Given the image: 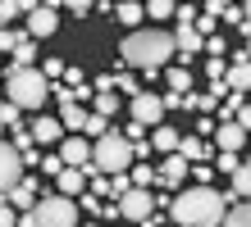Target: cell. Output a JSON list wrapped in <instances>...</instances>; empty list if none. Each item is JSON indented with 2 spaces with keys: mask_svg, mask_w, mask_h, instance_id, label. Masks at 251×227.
Masks as SVG:
<instances>
[{
  "mask_svg": "<svg viewBox=\"0 0 251 227\" xmlns=\"http://www.w3.org/2000/svg\"><path fill=\"white\" fill-rule=\"evenodd\" d=\"M228 200L233 195H219L215 186H187L183 195L169 200V218H174V227H215L233 209Z\"/></svg>",
  "mask_w": 251,
  "mask_h": 227,
  "instance_id": "obj_1",
  "label": "cell"
},
{
  "mask_svg": "<svg viewBox=\"0 0 251 227\" xmlns=\"http://www.w3.org/2000/svg\"><path fill=\"white\" fill-rule=\"evenodd\" d=\"M119 55L128 59L132 68H146V73L155 78V73L169 64V55H178V50H174V37H169V32H155V27H137V32H128V37H124Z\"/></svg>",
  "mask_w": 251,
  "mask_h": 227,
  "instance_id": "obj_2",
  "label": "cell"
},
{
  "mask_svg": "<svg viewBox=\"0 0 251 227\" xmlns=\"http://www.w3.org/2000/svg\"><path fill=\"white\" fill-rule=\"evenodd\" d=\"M5 100L14 104V109H41V104L50 100V82L41 68H9L5 78Z\"/></svg>",
  "mask_w": 251,
  "mask_h": 227,
  "instance_id": "obj_3",
  "label": "cell"
},
{
  "mask_svg": "<svg viewBox=\"0 0 251 227\" xmlns=\"http://www.w3.org/2000/svg\"><path fill=\"white\" fill-rule=\"evenodd\" d=\"M132 168V145L124 141V132H105L100 141L92 145V168L87 173H110V177H119Z\"/></svg>",
  "mask_w": 251,
  "mask_h": 227,
  "instance_id": "obj_4",
  "label": "cell"
},
{
  "mask_svg": "<svg viewBox=\"0 0 251 227\" xmlns=\"http://www.w3.org/2000/svg\"><path fill=\"white\" fill-rule=\"evenodd\" d=\"M32 218L37 227H78V205L64 200V195H46V200H37Z\"/></svg>",
  "mask_w": 251,
  "mask_h": 227,
  "instance_id": "obj_5",
  "label": "cell"
},
{
  "mask_svg": "<svg viewBox=\"0 0 251 227\" xmlns=\"http://www.w3.org/2000/svg\"><path fill=\"white\" fill-rule=\"evenodd\" d=\"M119 209L124 218H132V223H151V214H155V200H151V191H142V186H128L124 195H119Z\"/></svg>",
  "mask_w": 251,
  "mask_h": 227,
  "instance_id": "obj_6",
  "label": "cell"
},
{
  "mask_svg": "<svg viewBox=\"0 0 251 227\" xmlns=\"http://www.w3.org/2000/svg\"><path fill=\"white\" fill-rule=\"evenodd\" d=\"M160 118H165V100L151 96V91H137V96H132V123L160 127Z\"/></svg>",
  "mask_w": 251,
  "mask_h": 227,
  "instance_id": "obj_7",
  "label": "cell"
},
{
  "mask_svg": "<svg viewBox=\"0 0 251 227\" xmlns=\"http://www.w3.org/2000/svg\"><path fill=\"white\" fill-rule=\"evenodd\" d=\"M19 182H23V155H19L9 141H0V195L14 191Z\"/></svg>",
  "mask_w": 251,
  "mask_h": 227,
  "instance_id": "obj_8",
  "label": "cell"
},
{
  "mask_svg": "<svg viewBox=\"0 0 251 227\" xmlns=\"http://www.w3.org/2000/svg\"><path fill=\"white\" fill-rule=\"evenodd\" d=\"M60 27V9L55 5H32L27 9V37H55Z\"/></svg>",
  "mask_w": 251,
  "mask_h": 227,
  "instance_id": "obj_9",
  "label": "cell"
},
{
  "mask_svg": "<svg viewBox=\"0 0 251 227\" xmlns=\"http://www.w3.org/2000/svg\"><path fill=\"white\" fill-rule=\"evenodd\" d=\"M60 159H64V168L87 173V168H92V145H87L82 136H69V141L60 145Z\"/></svg>",
  "mask_w": 251,
  "mask_h": 227,
  "instance_id": "obj_10",
  "label": "cell"
},
{
  "mask_svg": "<svg viewBox=\"0 0 251 227\" xmlns=\"http://www.w3.org/2000/svg\"><path fill=\"white\" fill-rule=\"evenodd\" d=\"M224 86L228 91H251V59H247V50L242 55H233V64H228V73H224Z\"/></svg>",
  "mask_w": 251,
  "mask_h": 227,
  "instance_id": "obj_11",
  "label": "cell"
},
{
  "mask_svg": "<svg viewBox=\"0 0 251 227\" xmlns=\"http://www.w3.org/2000/svg\"><path fill=\"white\" fill-rule=\"evenodd\" d=\"M27 132H32V141L37 145H55V141H64V127H60V118H50V114H41L27 123Z\"/></svg>",
  "mask_w": 251,
  "mask_h": 227,
  "instance_id": "obj_12",
  "label": "cell"
},
{
  "mask_svg": "<svg viewBox=\"0 0 251 227\" xmlns=\"http://www.w3.org/2000/svg\"><path fill=\"white\" fill-rule=\"evenodd\" d=\"M215 136H219V150H224V155H238V150L251 141V136H247L238 123H219V127H215Z\"/></svg>",
  "mask_w": 251,
  "mask_h": 227,
  "instance_id": "obj_13",
  "label": "cell"
},
{
  "mask_svg": "<svg viewBox=\"0 0 251 227\" xmlns=\"http://www.w3.org/2000/svg\"><path fill=\"white\" fill-rule=\"evenodd\" d=\"M174 50H178L183 59H192V55H201V50H205V41L197 37V27H192V23H178V37H174Z\"/></svg>",
  "mask_w": 251,
  "mask_h": 227,
  "instance_id": "obj_14",
  "label": "cell"
},
{
  "mask_svg": "<svg viewBox=\"0 0 251 227\" xmlns=\"http://www.w3.org/2000/svg\"><path fill=\"white\" fill-rule=\"evenodd\" d=\"M5 205L14 209V214H19V209H23V214H32V209H37V195H32V182H19V186H14V191H5Z\"/></svg>",
  "mask_w": 251,
  "mask_h": 227,
  "instance_id": "obj_15",
  "label": "cell"
},
{
  "mask_svg": "<svg viewBox=\"0 0 251 227\" xmlns=\"http://www.w3.org/2000/svg\"><path fill=\"white\" fill-rule=\"evenodd\" d=\"M55 186H60L55 195H64V200H69V195H82V191H87V173H78V168H64L60 177H55Z\"/></svg>",
  "mask_w": 251,
  "mask_h": 227,
  "instance_id": "obj_16",
  "label": "cell"
},
{
  "mask_svg": "<svg viewBox=\"0 0 251 227\" xmlns=\"http://www.w3.org/2000/svg\"><path fill=\"white\" fill-rule=\"evenodd\" d=\"M174 155H183L187 164H205V159H210V145H205L201 136H183V141H178V150H174Z\"/></svg>",
  "mask_w": 251,
  "mask_h": 227,
  "instance_id": "obj_17",
  "label": "cell"
},
{
  "mask_svg": "<svg viewBox=\"0 0 251 227\" xmlns=\"http://www.w3.org/2000/svg\"><path fill=\"white\" fill-rule=\"evenodd\" d=\"M187 168H192V164L183 155H169L165 164H160V182H165V186H178V182L187 177Z\"/></svg>",
  "mask_w": 251,
  "mask_h": 227,
  "instance_id": "obj_18",
  "label": "cell"
},
{
  "mask_svg": "<svg viewBox=\"0 0 251 227\" xmlns=\"http://www.w3.org/2000/svg\"><path fill=\"white\" fill-rule=\"evenodd\" d=\"M60 127H73V132L82 136V127H87V109H82V104H64V109H60Z\"/></svg>",
  "mask_w": 251,
  "mask_h": 227,
  "instance_id": "obj_19",
  "label": "cell"
},
{
  "mask_svg": "<svg viewBox=\"0 0 251 227\" xmlns=\"http://www.w3.org/2000/svg\"><path fill=\"white\" fill-rule=\"evenodd\" d=\"M178 141H183V136L174 132V127H155V132H151V145L165 150V155H174V150H178Z\"/></svg>",
  "mask_w": 251,
  "mask_h": 227,
  "instance_id": "obj_20",
  "label": "cell"
},
{
  "mask_svg": "<svg viewBox=\"0 0 251 227\" xmlns=\"http://www.w3.org/2000/svg\"><path fill=\"white\" fill-rule=\"evenodd\" d=\"M251 195V164H238V173H233V200H247Z\"/></svg>",
  "mask_w": 251,
  "mask_h": 227,
  "instance_id": "obj_21",
  "label": "cell"
},
{
  "mask_svg": "<svg viewBox=\"0 0 251 227\" xmlns=\"http://www.w3.org/2000/svg\"><path fill=\"white\" fill-rule=\"evenodd\" d=\"M192 91V73L187 68H169V96H187Z\"/></svg>",
  "mask_w": 251,
  "mask_h": 227,
  "instance_id": "obj_22",
  "label": "cell"
},
{
  "mask_svg": "<svg viewBox=\"0 0 251 227\" xmlns=\"http://www.w3.org/2000/svg\"><path fill=\"white\" fill-rule=\"evenodd\" d=\"M114 19H119L124 27H137L146 19V5H119V9H114Z\"/></svg>",
  "mask_w": 251,
  "mask_h": 227,
  "instance_id": "obj_23",
  "label": "cell"
},
{
  "mask_svg": "<svg viewBox=\"0 0 251 227\" xmlns=\"http://www.w3.org/2000/svg\"><path fill=\"white\" fill-rule=\"evenodd\" d=\"M96 114L114 118V114H119V96H114V91H96Z\"/></svg>",
  "mask_w": 251,
  "mask_h": 227,
  "instance_id": "obj_24",
  "label": "cell"
},
{
  "mask_svg": "<svg viewBox=\"0 0 251 227\" xmlns=\"http://www.w3.org/2000/svg\"><path fill=\"white\" fill-rule=\"evenodd\" d=\"M32 5H23V0H0V27H9V19H19V14H27Z\"/></svg>",
  "mask_w": 251,
  "mask_h": 227,
  "instance_id": "obj_25",
  "label": "cell"
},
{
  "mask_svg": "<svg viewBox=\"0 0 251 227\" xmlns=\"http://www.w3.org/2000/svg\"><path fill=\"white\" fill-rule=\"evenodd\" d=\"M224 227H251V205H233L224 214Z\"/></svg>",
  "mask_w": 251,
  "mask_h": 227,
  "instance_id": "obj_26",
  "label": "cell"
},
{
  "mask_svg": "<svg viewBox=\"0 0 251 227\" xmlns=\"http://www.w3.org/2000/svg\"><path fill=\"white\" fill-rule=\"evenodd\" d=\"M128 182H132V186H151V182H155V173H151V164H132V168H128Z\"/></svg>",
  "mask_w": 251,
  "mask_h": 227,
  "instance_id": "obj_27",
  "label": "cell"
},
{
  "mask_svg": "<svg viewBox=\"0 0 251 227\" xmlns=\"http://www.w3.org/2000/svg\"><path fill=\"white\" fill-rule=\"evenodd\" d=\"M32 59H37V45H32V37H27L19 50H14V68H32Z\"/></svg>",
  "mask_w": 251,
  "mask_h": 227,
  "instance_id": "obj_28",
  "label": "cell"
},
{
  "mask_svg": "<svg viewBox=\"0 0 251 227\" xmlns=\"http://www.w3.org/2000/svg\"><path fill=\"white\" fill-rule=\"evenodd\" d=\"M23 41H27L23 32H9V27H0V55H14V50H19Z\"/></svg>",
  "mask_w": 251,
  "mask_h": 227,
  "instance_id": "obj_29",
  "label": "cell"
},
{
  "mask_svg": "<svg viewBox=\"0 0 251 227\" xmlns=\"http://www.w3.org/2000/svg\"><path fill=\"white\" fill-rule=\"evenodd\" d=\"M219 104H224V109H219V114H224V123H233V118H238V109H242V96H238V91H228Z\"/></svg>",
  "mask_w": 251,
  "mask_h": 227,
  "instance_id": "obj_30",
  "label": "cell"
},
{
  "mask_svg": "<svg viewBox=\"0 0 251 227\" xmlns=\"http://www.w3.org/2000/svg\"><path fill=\"white\" fill-rule=\"evenodd\" d=\"M87 136H96V141H100V136H105L110 132V118H100V114H87V127H82Z\"/></svg>",
  "mask_w": 251,
  "mask_h": 227,
  "instance_id": "obj_31",
  "label": "cell"
},
{
  "mask_svg": "<svg viewBox=\"0 0 251 227\" xmlns=\"http://www.w3.org/2000/svg\"><path fill=\"white\" fill-rule=\"evenodd\" d=\"M146 14H151V19H169V14H178V5H169V0H151Z\"/></svg>",
  "mask_w": 251,
  "mask_h": 227,
  "instance_id": "obj_32",
  "label": "cell"
},
{
  "mask_svg": "<svg viewBox=\"0 0 251 227\" xmlns=\"http://www.w3.org/2000/svg\"><path fill=\"white\" fill-rule=\"evenodd\" d=\"M41 173L60 177V173H64V159H60V155H46V159H41Z\"/></svg>",
  "mask_w": 251,
  "mask_h": 227,
  "instance_id": "obj_33",
  "label": "cell"
},
{
  "mask_svg": "<svg viewBox=\"0 0 251 227\" xmlns=\"http://www.w3.org/2000/svg\"><path fill=\"white\" fill-rule=\"evenodd\" d=\"M215 168H224V173H238V155H224V150H219V159H215Z\"/></svg>",
  "mask_w": 251,
  "mask_h": 227,
  "instance_id": "obj_34",
  "label": "cell"
},
{
  "mask_svg": "<svg viewBox=\"0 0 251 227\" xmlns=\"http://www.w3.org/2000/svg\"><path fill=\"white\" fill-rule=\"evenodd\" d=\"M205 55H210V59L224 55V37H205Z\"/></svg>",
  "mask_w": 251,
  "mask_h": 227,
  "instance_id": "obj_35",
  "label": "cell"
},
{
  "mask_svg": "<svg viewBox=\"0 0 251 227\" xmlns=\"http://www.w3.org/2000/svg\"><path fill=\"white\" fill-rule=\"evenodd\" d=\"M41 73H46V82H55V78L64 73V64H60V59H46V64H41Z\"/></svg>",
  "mask_w": 251,
  "mask_h": 227,
  "instance_id": "obj_36",
  "label": "cell"
},
{
  "mask_svg": "<svg viewBox=\"0 0 251 227\" xmlns=\"http://www.w3.org/2000/svg\"><path fill=\"white\" fill-rule=\"evenodd\" d=\"M0 227H19V214H14L5 200H0Z\"/></svg>",
  "mask_w": 251,
  "mask_h": 227,
  "instance_id": "obj_37",
  "label": "cell"
},
{
  "mask_svg": "<svg viewBox=\"0 0 251 227\" xmlns=\"http://www.w3.org/2000/svg\"><path fill=\"white\" fill-rule=\"evenodd\" d=\"M128 186H132V182H128V173H119V177H114V182H110V195H114V200H119V195H124Z\"/></svg>",
  "mask_w": 251,
  "mask_h": 227,
  "instance_id": "obj_38",
  "label": "cell"
},
{
  "mask_svg": "<svg viewBox=\"0 0 251 227\" xmlns=\"http://www.w3.org/2000/svg\"><path fill=\"white\" fill-rule=\"evenodd\" d=\"M233 123H238L247 136H251V104H242V109H238V118H233Z\"/></svg>",
  "mask_w": 251,
  "mask_h": 227,
  "instance_id": "obj_39",
  "label": "cell"
},
{
  "mask_svg": "<svg viewBox=\"0 0 251 227\" xmlns=\"http://www.w3.org/2000/svg\"><path fill=\"white\" fill-rule=\"evenodd\" d=\"M82 209H87V214H100L105 205H100V195H92V191H87V195H82Z\"/></svg>",
  "mask_w": 251,
  "mask_h": 227,
  "instance_id": "obj_40",
  "label": "cell"
},
{
  "mask_svg": "<svg viewBox=\"0 0 251 227\" xmlns=\"http://www.w3.org/2000/svg\"><path fill=\"white\" fill-rule=\"evenodd\" d=\"M0 123H19V109H14V104L5 100V104H0Z\"/></svg>",
  "mask_w": 251,
  "mask_h": 227,
  "instance_id": "obj_41",
  "label": "cell"
},
{
  "mask_svg": "<svg viewBox=\"0 0 251 227\" xmlns=\"http://www.w3.org/2000/svg\"><path fill=\"white\" fill-rule=\"evenodd\" d=\"M205 73H210V78L219 82V78H224V73H228V68H224V59H210V64H205Z\"/></svg>",
  "mask_w": 251,
  "mask_h": 227,
  "instance_id": "obj_42",
  "label": "cell"
},
{
  "mask_svg": "<svg viewBox=\"0 0 251 227\" xmlns=\"http://www.w3.org/2000/svg\"><path fill=\"white\" fill-rule=\"evenodd\" d=\"M19 227H37V218H32V214H23V218H19Z\"/></svg>",
  "mask_w": 251,
  "mask_h": 227,
  "instance_id": "obj_43",
  "label": "cell"
},
{
  "mask_svg": "<svg viewBox=\"0 0 251 227\" xmlns=\"http://www.w3.org/2000/svg\"><path fill=\"white\" fill-rule=\"evenodd\" d=\"M242 23H247V27H251V5H242Z\"/></svg>",
  "mask_w": 251,
  "mask_h": 227,
  "instance_id": "obj_44",
  "label": "cell"
},
{
  "mask_svg": "<svg viewBox=\"0 0 251 227\" xmlns=\"http://www.w3.org/2000/svg\"><path fill=\"white\" fill-rule=\"evenodd\" d=\"M247 59H251V37H247Z\"/></svg>",
  "mask_w": 251,
  "mask_h": 227,
  "instance_id": "obj_45",
  "label": "cell"
},
{
  "mask_svg": "<svg viewBox=\"0 0 251 227\" xmlns=\"http://www.w3.org/2000/svg\"><path fill=\"white\" fill-rule=\"evenodd\" d=\"M0 104H5V91H0Z\"/></svg>",
  "mask_w": 251,
  "mask_h": 227,
  "instance_id": "obj_46",
  "label": "cell"
},
{
  "mask_svg": "<svg viewBox=\"0 0 251 227\" xmlns=\"http://www.w3.org/2000/svg\"><path fill=\"white\" fill-rule=\"evenodd\" d=\"M0 127H5V123H0ZM0 141H5V136H0Z\"/></svg>",
  "mask_w": 251,
  "mask_h": 227,
  "instance_id": "obj_47",
  "label": "cell"
},
{
  "mask_svg": "<svg viewBox=\"0 0 251 227\" xmlns=\"http://www.w3.org/2000/svg\"><path fill=\"white\" fill-rule=\"evenodd\" d=\"M142 227H151V223H142Z\"/></svg>",
  "mask_w": 251,
  "mask_h": 227,
  "instance_id": "obj_48",
  "label": "cell"
}]
</instances>
